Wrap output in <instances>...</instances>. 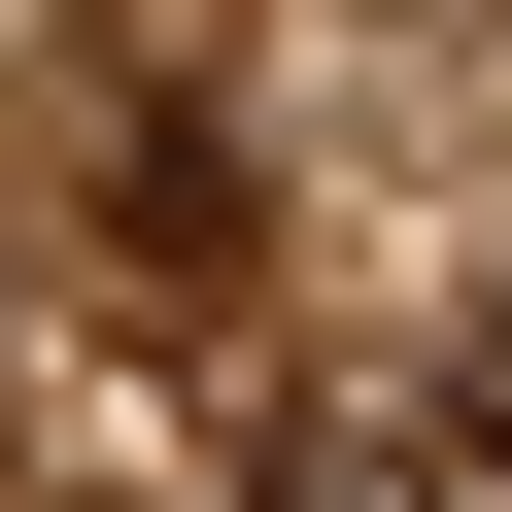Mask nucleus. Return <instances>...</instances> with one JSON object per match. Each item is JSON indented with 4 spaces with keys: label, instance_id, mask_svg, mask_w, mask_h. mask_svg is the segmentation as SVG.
Segmentation results:
<instances>
[{
    "label": "nucleus",
    "instance_id": "f257e3e1",
    "mask_svg": "<svg viewBox=\"0 0 512 512\" xmlns=\"http://www.w3.org/2000/svg\"><path fill=\"white\" fill-rule=\"evenodd\" d=\"M274 512H478L444 410H274Z\"/></svg>",
    "mask_w": 512,
    "mask_h": 512
},
{
    "label": "nucleus",
    "instance_id": "f03ea898",
    "mask_svg": "<svg viewBox=\"0 0 512 512\" xmlns=\"http://www.w3.org/2000/svg\"><path fill=\"white\" fill-rule=\"evenodd\" d=\"M444 478H512V308H478V342H444Z\"/></svg>",
    "mask_w": 512,
    "mask_h": 512
}]
</instances>
